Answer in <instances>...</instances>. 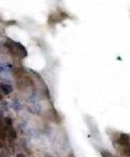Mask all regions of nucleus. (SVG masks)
Masks as SVG:
<instances>
[{"label":"nucleus","mask_w":130,"mask_h":157,"mask_svg":"<svg viewBox=\"0 0 130 157\" xmlns=\"http://www.w3.org/2000/svg\"><path fill=\"white\" fill-rule=\"evenodd\" d=\"M8 47L11 49V51L14 54L19 56L20 58H25V56H27V50H26V49L24 48L21 44H19V42L11 41V44L8 46Z\"/></svg>","instance_id":"1"},{"label":"nucleus","mask_w":130,"mask_h":157,"mask_svg":"<svg viewBox=\"0 0 130 157\" xmlns=\"http://www.w3.org/2000/svg\"><path fill=\"white\" fill-rule=\"evenodd\" d=\"M0 91L5 95L9 94L12 92V86L8 85V83H0Z\"/></svg>","instance_id":"2"},{"label":"nucleus","mask_w":130,"mask_h":157,"mask_svg":"<svg viewBox=\"0 0 130 157\" xmlns=\"http://www.w3.org/2000/svg\"><path fill=\"white\" fill-rule=\"evenodd\" d=\"M7 138L10 140H14L16 138V132L13 127H7Z\"/></svg>","instance_id":"3"},{"label":"nucleus","mask_w":130,"mask_h":157,"mask_svg":"<svg viewBox=\"0 0 130 157\" xmlns=\"http://www.w3.org/2000/svg\"><path fill=\"white\" fill-rule=\"evenodd\" d=\"M119 143L121 145H128L129 144V136L128 134H120V138H119Z\"/></svg>","instance_id":"4"},{"label":"nucleus","mask_w":130,"mask_h":157,"mask_svg":"<svg viewBox=\"0 0 130 157\" xmlns=\"http://www.w3.org/2000/svg\"><path fill=\"white\" fill-rule=\"evenodd\" d=\"M0 139L5 141L6 139H7V127L5 125H0Z\"/></svg>","instance_id":"5"},{"label":"nucleus","mask_w":130,"mask_h":157,"mask_svg":"<svg viewBox=\"0 0 130 157\" xmlns=\"http://www.w3.org/2000/svg\"><path fill=\"white\" fill-rule=\"evenodd\" d=\"M3 125L6 126V127H12V119L10 117H6L5 119H3Z\"/></svg>","instance_id":"6"},{"label":"nucleus","mask_w":130,"mask_h":157,"mask_svg":"<svg viewBox=\"0 0 130 157\" xmlns=\"http://www.w3.org/2000/svg\"><path fill=\"white\" fill-rule=\"evenodd\" d=\"M16 157H25V155L22 154V153H19V154H16Z\"/></svg>","instance_id":"7"},{"label":"nucleus","mask_w":130,"mask_h":157,"mask_svg":"<svg viewBox=\"0 0 130 157\" xmlns=\"http://www.w3.org/2000/svg\"><path fill=\"white\" fill-rule=\"evenodd\" d=\"M0 147H3V141L0 139Z\"/></svg>","instance_id":"8"},{"label":"nucleus","mask_w":130,"mask_h":157,"mask_svg":"<svg viewBox=\"0 0 130 157\" xmlns=\"http://www.w3.org/2000/svg\"><path fill=\"white\" fill-rule=\"evenodd\" d=\"M1 100H2V94L0 93V101H1Z\"/></svg>","instance_id":"9"}]
</instances>
